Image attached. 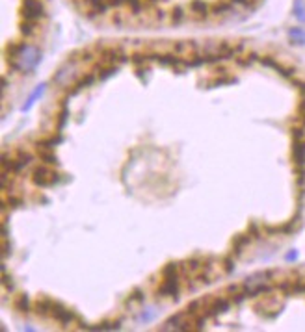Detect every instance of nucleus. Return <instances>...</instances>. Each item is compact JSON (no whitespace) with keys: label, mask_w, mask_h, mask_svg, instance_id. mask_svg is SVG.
<instances>
[{"label":"nucleus","mask_w":305,"mask_h":332,"mask_svg":"<svg viewBox=\"0 0 305 332\" xmlns=\"http://www.w3.org/2000/svg\"><path fill=\"white\" fill-rule=\"evenodd\" d=\"M304 135H305L304 128H294V130H292V137H294V141H302V139H304Z\"/></svg>","instance_id":"393cba45"},{"label":"nucleus","mask_w":305,"mask_h":332,"mask_svg":"<svg viewBox=\"0 0 305 332\" xmlns=\"http://www.w3.org/2000/svg\"><path fill=\"white\" fill-rule=\"evenodd\" d=\"M250 234H253V238H261V236H259V227H257V225H250Z\"/></svg>","instance_id":"c85d7f7f"},{"label":"nucleus","mask_w":305,"mask_h":332,"mask_svg":"<svg viewBox=\"0 0 305 332\" xmlns=\"http://www.w3.org/2000/svg\"><path fill=\"white\" fill-rule=\"evenodd\" d=\"M32 160H34V154H30L28 150L19 149L15 154L11 156V162H10L11 175H13V173H21L22 169L28 166V164H32Z\"/></svg>","instance_id":"0eeeda50"},{"label":"nucleus","mask_w":305,"mask_h":332,"mask_svg":"<svg viewBox=\"0 0 305 332\" xmlns=\"http://www.w3.org/2000/svg\"><path fill=\"white\" fill-rule=\"evenodd\" d=\"M21 13L24 21H39L43 15H45V8H43L41 0H22Z\"/></svg>","instance_id":"20e7f679"},{"label":"nucleus","mask_w":305,"mask_h":332,"mask_svg":"<svg viewBox=\"0 0 305 332\" xmlns=\"http://www.w3.org/2000/svg\"><path fill=\"white\" fill-rule=\"evenodd\" d=\"M37 152H39V156H41V160L45 164H49V166H56L58 164V156L54 154V149H51V147L37 145Z\"/></svg>","instance_id":"4468645a"},{"label":"nucleus","mask_w":305,"mask_h":332,"mask_svg":"<svg viewBox=\"0 0 305 332\" xmlns=\"http://www.w3.org/2000/svg\"><path fill=\"white\" fill-rule=\"evenodd\" d=\"M270 279H272V271H259V273H253L251 277H248L242 282V288L248 293V297L268 293V291H272V288H274Z\"/></svg>","instance_id":"f03ea898"},{"label":"nucleus","mask_w":305,"mask_h":332,"mask_svg":"<svg viewBox=\"0 0 305 332\" xmlns=\"http://www.w3.org/2000/svg\"><path fill=\"white\" fill-rule=\"evenodd\" d=\"M296 258H298V252H296V250H292V252L287 254V260H288V262H294Z\"/></svg>","instance_id":"c756f323"},{"label":"nucleus","mask_w":305,"mask_h":332,"mask_svg":"<svg viewBox=\"0 0 305 332\" xmlns=\"http://www.w3.org/2000/svg\"><path fill=\"white\" fill-rule=\"evenodd\" d=\"M41 62V50L34 45H22V49L19 50V54L15 56V60H11L10 65L15 71H21V73H30L37 67V63Z\"/></svg>","instance_id":"f257e3e1"},{"label":"nucleus","mask_w":305,"mask_h":332,"mask_svg":"<svg viewBox=\"0 0 305 332\" xmlns=\"http://www.w3.org/2000/svg\"><path fill=\"white\" fill-rule=\"evenodd\" d=\"M259 62L263 63L264 67H270V69H274L275 73L281 74V76H285V78H294V71H292L290 67L283 65V63L279 62V60L272 58V56H263Z\"/></svg>","instance_id":"6e6552de"},{"label":"nucleus","mask_w":305,"mask_h":332,"mask_svg":"<svg viewBox=\"0 0 305 332\" xmlns=\"http://www.w3.org/2000/svg\"><path fill=\"white\" fill-rule=\"evenodd\" d=\"M8 202H10L11 208H19L22 204V200L19 197H10V199H8Z\"/></svg>","instance_id":"bb28decb"},{"label":"nucleus","mask_w":305,"mask_h":332,"mask_svg":"<svg viewBox=\"0 0 305 332\" xmlns=\"http://www.w3.org/2000/svg\"><path fill=\"white\" fill-rule=\"evenodd\" d=\"M229 306H231V302H229L227 297H214V299H211V301L207 302L205 315L207 317H216L220 314H225V312L229 310Z\"/></svg>","instance_id":"39448f33"},{"label":"nucleus","mask_w":305,"mask_h":332,"mask_svg":"<svg viewBox=\"0 0 305 332\" xmlns=\"http://www.w3.org/2000/svg\"><path fill=\"white\" fill-rule=\"evenodd\" d=\"M251 241V236H248V234H238V236H234L233 238V254H242L244 247L248 245Z\"/></svg>","instance_id":"ddd939ff"},{"label":"nucleus","mask_w":305,"mask_h":332,"mask_svg":"<svg viewBox=\"0 0 305 332\" xmlns=\"http://www.w3.org/2000/svg\"><path fill=\"white\" fill-rule=\"evenodd\" d=\"M292 156H294V164L296 169H305V141H296L294 143V150H292Z\"/></svg>","instance_id":"9b49d317"},{"label":"nucleus","mask_w":305,"mask_h":332,"mask_svg":"<svg viewBox=\"0 0 305 332\" xmlns=\"http://www.w3.org/2000/svg\"><path fill=\"white\" fill-rule=\"evenodd\" d=\"M43 93H45V83H39V85L36 87V91H34V93H32L30 97L26 99V102H24V106H22V112H28L32 106H34V102H36V100H37V99H39Z\"/></svg>","instance_id":"dca6fc26"},{"label":"nucleus","mask_w":305,"mask_h":332,"mask_svg":"<svg viewBox=\"0 0 305 332\" xmlns=\"http://www.w3.org/2000/svg\"><path fill=\"white\" fill-rule=\"evenodd\" d=\"M51 315H53L56 321L62 323V325H71V323H74L76 319H78V315H76L73 310L65 308L62 302H56V301H54V306H53Z\"/></svg>","instance_id":"423d86ee"},{"label":"nucleus","mask_w":305,"mask_h":332,"mask_svg":"<svg viewBox=\"0 0 305 332\" xmlns=\"http://www.w3.org/2000/svg\"><path fill=\"white\" fill-rule=\"evenodd\" d=\"M144 299H145V297H144L142 290H134L132 293H130V297L126 299V302H142Z\"/></svg>","instance_id":"5701e85b"},{"label":"nucleus","mask_w":305,"mask_h":332,"mask_svg":"<svg viewBox=\"0 0 305 332\" xmlns=\"http://www.w3.org/2000/svg\"><path fill=\"white\" fill-rule=\"evenodd\" d=\"M180 291V279H164L160 288H158V295L162 297H179Z\"/></svg>","instance_id":"1a4fd4ad"},{"label":"nucleus","mask_w":305,"mask_h":332,"mask_svg":"<svg viewBox=\"0 0 305 332\" xmlns=\"http://www.w3.org/2000/svg\"><path fill=\"white\" fill-rule=\"evenodd\" d=\"M13 304H15V308L19 312H30V308H32L30 299H28V295H24V293L17 295V299L13 301Z\"/></svg>","instance_id":"f3484780"},{"label":"nucleus","mask_w":305,"mask_h":332,"mask_svg":"<svg viewBox=\"0 0 305 332\" xmlns=\"http://www.w3.org/2000/svg\"><path fill=\"white\" fill-rule=\"evenodd\" d=\"M288 37L296 45H305V30H302V28H292L288 32Z\"/></svg>","instance_id":"6ab92c4d"},{"label":"nucleus","mask_w":305,"mask_h":332,"mask_svg":"<svg viewBox=\"0 0 305 332\" xmlns=\"http://www.w3.org/2000/svg\"><path fill=\"white\" fill-rule=\"evenodd\" d=\"M180 273H182V266L171 262L162 269V279H180Z\"/></svg>","instance_id":"2eb2a0df"},{"label":"nucleus","mask_w":305,"mask_h":332,"mask_svg":"<svg viewBox=\"0 0 305 332\" xmlns=\"http://www.w3.org/2000/svg\"><path fill=\"white\" fill-rule=\"evenodd\" d=\"M292 82H294L296 85H298V89L302 91V95H305V82H304V80H298V78H292Z\"/></svg>","instance_id":"cd10ccee"},{"label":"nucleus","mask_w":305,"mask_h":332,"mask_svg":"<svg viewBox=\"0 0 305 332\" xmlns=\"http://www.w3.org/2000/svg\"><path fill=\"white\" fill-rule=\"evenodd\" d=\"M233 256H225V258L221 260V266H223V269H225V273H231L233 271Z\"/></svg>","instance_id":"b1692460"},{"label":"nucleus","mask_w":305,"mask_h":332,"mask_svg":"<svg viewBox=\"0 0 305 332\" xmlns=\"http://www.w3.org/2000/svg\"><path fill=\"white\" fill-rule=\"evenodd\" d=\"M67 115H69V112H67V106L63 104L62 114H60V128H63V125H65V121H67Z\"/></svg>","instance_id":"a878e982"},{"label":"nucleus","mask_w":305,"mask_h":332,"mask_svg":"<svg viewBox=\"0 0 305 332\" xmlns=\"http://www.w3.org/2000/svg\"><path fill=\"white\" fill-rule=\"evenodd\" d=\"M97 78H99V74H97V71L95 69H91L88 74H84V76H80L78 80H76V83H74L73 87L74 89H71V93H78V91H82L84 87H91L95 82H97Z\"/></svg>","instance_id":"9d476101"},{"label":"nucleus","mask_w":305,"mask_h":332,"mask_svg":"<svg viewBox=\"0 0 305 332\" xmlns=\"http://www.w3.org/2000/svg\"><path fill=\"white\" fill-rule=\"evenodd\" d=\"M53 306H54V299H51V297H39L36 301V304H34V308H36V312L39 315H51Z\"/></svg>","instance_id":"f8f14e48"},{"label":"nucleus","mask_w":305,"mask_h":332,"mask_svg":"<svg viewBox=\"0 0 305 332\" xmlns=\"http://www.w3.org/2000/svg\"><path fill=\"white\" fill-rule=\"evenodd\" d=\"M63 141V137L60 134H54L53 137H47V139H43V141H39L37 145L41 147H51V149H54V147H58L60 143Z\"/></svg>","instance_id":"aec40b11"},{"label":"nucleus","mask_w":305,"mask_h":332,"mask_svg":"<svg viewBox=\"0 0 305 332\" xmlns=\"http://www.w3.org/2000/svg\"><path fill=\"white\" fill-rule=\"evenodd\" d=\"M2 286L6 288V290L13 291L15 290V284L11 282V279L8 277V273H6V267H4V264H2Z\"/></svg>","instance_id":"4be33fe9"},{"label":"nucleus","mask_w":305,"mask_h":332,"mask_svg":"<svg viewBox=\"0 0 305 332\" xmlns=\"http://www.w3.org/2000/svg\"><path fill=\"white\" fill-rule=\"evenodd\" d=\"M294 13L302 22H305V2L304 0H296L294 2Z\"/></svg>","instance_id":"412c9836"},{"label":"nucleus","mask_w":305,"mask_h":332,"mask_svg":"<svg viewBox=\"0 0 305 332\" xmlns=\"http://www.w3.org/2000/svg\"><path fill=\"white\" fill-rule=\"evenodd\" d=\"M121 325H119V321L117 323H101V325H86L84 329H88V331H117Z\"/></svg>","instance_id":"a211bd4d"},{"label":"nucleus","mask_w":305,"mask_h":332,"mask_svg":"<svg viewBox=\"0 0 305 332\" xmlns=\"http://www.w3.org/2000/svg\"><path fill=\"white\" fill-rule=\"evenodd\" d=\"M32 182H34L37 187H51L60 182V175H58L49 164H45V166H37L34 169V173H32Z\"/></svg>","instance_id":"7ed1b4c3"}]
</instances>
